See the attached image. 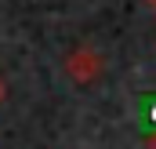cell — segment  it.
<instances>
[{"label":"cell","mask_w":156,"mask_h":149,"mask_svg":"<svg viewBox=\"0 0 156 149\" xmlns=\"http://www.w3.org/2000/svg\"><path fill=\"white\" fill-rule=\"evenodd\" d=\"M105 69V58L91 47V44H80L69 51V58H66V73L73 76L76 84H91V80H98Z\"/></svg>","instance_id":"1"},{"label":"cell","mask_w":156,"mask_h":149,"mask_svg":"<svg viewBox=\"0 0 156 149\" xmlns=\"http://www.w3.org/2000/svg\"><path fill=\"white\" fill-rule=\"evenodd\" d=\"M145 146H149V149H156V131H153V135H145Z\"/></svg>","instance_id":"2"},{"label":"cell","mask_w":156,"mask_h":149,"mask_svg":"<svg viewBox=\"0 0 156 149\" xmlns=\"http://www.w3.org/2000/svg\"><path fill=\"white\" fill-rule=\"evenodd\" d=\"M0 98H4V84H0Z\"/></svg>","instance_id":"4"},{"label":"cell","mask_w":156,"mask_h":149,"mask_svg":"<svg viewBox=\"0 0 156 149\" xmlns=\"http://www.w3.org/2000/svg\"><path fill=\"white\" fill-rule=\"evenodd\" d=\"M145 4H149V7H153V11H156V0H145Z\"/></svg>","instance_id":"3"}]
</instances>
